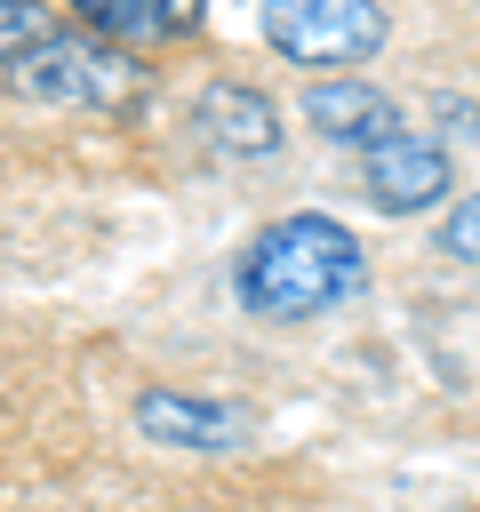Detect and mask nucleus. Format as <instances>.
Wrapping results in <instances>:
<instances>
[{
  "label": "nucleus",
  "mask_w": 480,
  "mask_h": 512,
  "mask_svg": "<svg viewBox=\"0 0 480 512\" xmlns=\"http://www.w3.org/2000/svg\"><path fill=\"white\" fill-rule=\"evenodd\" d=\"M368 288V248L352 240V224L320 216V208H296V216H272L240 264H232V296L256 312V320H320L336 304H352Z\"/></svg>",
  "instance_id": "obj_1"
},
{
  "label": "nucleus",
  "mask_w": 480,
  "mask_h": 512,
  "mask_svg": "<svg viewBox=\"0 0 480 512\" xmlns=\"http://www.w3.org/2000/svg\"><path fill=\"white\" fill-rule=\"evenodd\" d=\"M0 80L56 112H112L144 88V64H136V48H112L96 32H40L24 56H8Z\"/></svg>",
  "instance_id": "obj_2"
},
{
  "label": "nucleus",
  "mask_w": 480,
  "mask_h": 512,
  "mask_svg": "<svg viewBox=\"0 0 480 512\" xmlns=\"http://www.w3.org/2000/svg\"><path fill=\"white\" fill-rule=\"evenodd\" d=\"M256 32L272 56L304 72H352L384 48V0H256Z\"/></svg>",
  "instance_id": "obj_3"
},
{
  "label": "nucleus",
  "mask_w": 480,
  "mask_h": 512,
  "mask_svg": "<svg viewBox=\"0 0 480 512\" xmlns=\"http://www.w3.org/2000/svg\"><path fill=\"white\" fill-rule=\"evenodd\" d=\"M456 192V152L440 136H384L360 152V200L384 208V216H424Z\"/></svg>",
  "instance_id": "obj_4"
},
{
  "label": "nucleus",
  "mask_w": 480,
  "mask_h": 512,
  "mask_svg": "<svg viewBox=\"0 0 480 512\" xmlns=\"http://www.w3.org/2000/svg\"><path fill=\"white\" fill-rule=\"evenodd\" d=\"M192 136L216 152V160H272L288 144L280 128V104L256 88V80H208L192 96Z\"/></svg>",
  "instance_id": "obj_5"
},
{
  "label": "nucleus",
  "mask_w": 480,
  "mask_h": 512,
  "mask_svg": "<svg viewBox=\"0 0 480 512\" xmlns=\"http://www.w3.org/2000/svg\"><path fill=\"white\" fill-rule=\"evenodd\" d=\"M296 112H304V128L320 144H344V152H368V144L400 136V104L376 80H360V72H312V88L296 96Z\"/></svg>",
  "instance_id": "obj_6"
},
{
  "label": "nucleus",
  "mask_w": 480,
  "mask_h": 512,
  "mask_svg": "<svg viewBox=\"0 0 480 512\" xmlns=\"http://www.w3.org/2000/svg\"><path fill=\"white\" fill-rule=\"evenodd\" d=\"M136 432L152 448H184V456H232L248 440V408L232 400H200V392H176V384H152L136 400Z\"/></svg>",
  "instance_id": "obj_7"
},
{
  "label": "nucleus",
  "mask_w": 480,
  "mask_h": 512,
  "mask_svg": "<svg viewBox=\"0 0 480 512\" xmlns=\"http://www.w3.org/2000/svg\"><path fill=\"white\" fill-rule=\"evenodd\" d=\"M64 8L80 16V32H96L112 48H152L208 16V0H64Z\"/></svg>",
  "instance_id": "obj_8"
},
{
  "label": "nucleus",
  "mask_w": 480,
  "mask_h": 512,
  "mask_svg": "<svg viewBox=\"0 0 480 512\" xmlns=\"http://www.w3.org/2000/svg\"><path fill=\"white\" fill-rule=\"evenodd\" d=\"M440 256H448V264H480V192H464V200L440 216Z\"/></svg>",
  "instance_id": "obj_9"
},
{
  "label": "nucleus",
  "mask_w": 480,
  "mask_h": 512,
  "mask_svg": "<svg viewBox=\"0 0 480 512\" xmlns=\"http://www.w3.org/2000/svg\"><path fill=\"white\" fill-rule=\"evenodd\" d=\"M40 32H56L40 0H0V72H8V56H24Z\"/></svg>",
  "instance_id": "obj_10"
},
{
  "label": "nucleus",
  "mask_w": 480,
  "mask_h": 512,
  "mask_svg": "<svg viewBox=\"0 0 480 512\" xmlns=\"http://www.w3.org/2000/svg\"><path fill=\"white\" fill-rule=\"evenodd\" d=\"M432 112H440V128H456V136H480V104H472V96H448V88H440V96H432Z\"/></svg>",
  "instance_id": "obj_11"
}]
</instances>
